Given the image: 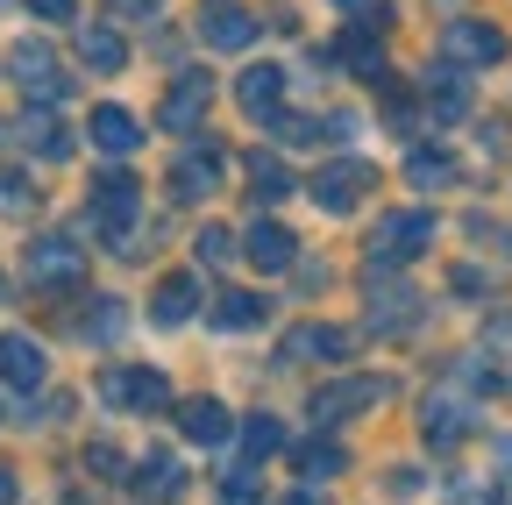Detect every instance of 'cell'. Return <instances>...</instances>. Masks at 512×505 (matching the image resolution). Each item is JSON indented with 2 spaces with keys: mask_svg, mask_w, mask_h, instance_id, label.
Segmentation results:
<instances>
[{
  "mask_svg": "<svg viewBox=\"0 0 512 505\" xmlns=\"http://www.w3.org/2000/svg\"><path fill=\"white\" fill-rule=\"evenodd\" d=\"M434 249V214L427 207H399V214H384L377 235H370V271H399L413 257H427Z\"/></svg>",
  "mask_w": 512,
  "mask_h": 505,
  "instance_id": "6da1fadb",
  "label": "cell"
},
{
  "mask_svg": "<svg viewBox=\"0 0 512 505\" xmlns=\"http://www.w3.org/2000/svg\"><path fill=\"white\" fill-rule=\"evenodd\" d=\"M306 193H313V207H328V214H356V207L377 193V164H363V157H328V164L306 178Z\"/></svg>",
  "mask_w": 512,
  "mask_h": 505,
  "instance_id": "7a4b0ae2",
  "label": "cell"
},
{
  "mask_svg": "<svg viewBox=\"0 0 512 505\" xmlns=\"http://www.w3.org/2000/svg\"><path fill=\"white\" fill-rule=\"evenodd\" d=\"M100 399H107V406H121V413H178L171 377H164V370H143V363L107 370V377H100Z\"/></svg>",
  "mask_w": 512,
  "mask_h": 505,
  "instance_id": "3957f363",
  "label": "cell"
},
{
  "mask_svg": "<svg viewBox=\"0 0 512 505\" xmlns=\"http://www.w3.org/2000/svg\"><path fill=\"white\" fill-rule=\"evenodd\" d=\"M384 392H392L384 377H335V385H320V392H313V406H306V413H313V427H320V434H335L342 420L370 413Z\"/></svg>",
  "mask_w": 512,
  "mask_h": 505,
  "instance_id": "277c9868",
  "label": "cell"
},
{
  "mask_svg": "<svg viewBox=\"0 0 512 505\" xmlns=\"http://www.w3.org/2000/svg\"><path fill=\"white\" fill-rule=\"evenodd\" d=\"M8 72H15V86L36 100V107H57L64 93H72V79L57 72V57H50V43L43 36H29V43H15V57H8Z\"/></svg>",
  "mask_w": 512,
  "mask_h": 505,
  "instance_id": "5b68a950",
  "label": "cell"
},
{
  "mask_svg": "<svg viewBox=\"0 0 512 505\" xmlns=\"http://www.w3.org/2000/svg\"><path fill=\"white\" fill-rule=\"evenodd\" d=\"M441 65H463V72L505 65V29L498 22H448L441 29Z\"/></svg>",
  "mask_w": 512,
  "mask_h": 505,
  "instance_id": "8992f818",
  "label": "cell"
},
{
  "mask_svg": "<svg viewBox=\"0 0 512 505\" xmlns=\"http://www.w3.org/2000/svg\"><path fill=\"white\" fill-rule=\"evenodd\" d=\"M22 264H29V285L36 292H64V285H79V271H86V257H79L72 235H36Z\"/></svg>",
  "mask_w": 512,
  "mask_h": 505,
  "instance_id": "52a82bcc",
  "label": "cell"
},
{
  "mask_svg": "<svg viewBox=\"0 0 512 505\" xmlns=\"http://www.w3.org/2000/svg\"><path fill=\"white\" fill-rule=\"evenodd\" d=\"M214 185H221V143L200 136V143H185L178 164H171V200H214Z\"/></svg>",
  "mask_w": 512,
  "mask_h": 505,
  "instance_id": "ba28073f",
  "label": "cell"
},
{
  "mask_svg": "<svg viewBox=\"0 0 512 505\" xmlns=\"http://www.w3.org/2000/svg\"><path fill=\"white\" fill-rule=\"evenodd\" d=\"M200 43L207 50H249V36H256V15L242 8V0H200Z\"/></svg>",
  "mask_w": 512,
  "mask_h": 505,
  "instance_id": "9c48e42d",
  "label": "cell"
},
{
  "mask_svg": "<svg viewBox=\"0 0 512 505\" xmlns=\"http://www.w3.org/2000/svg\"><path fill=\"white\" fill-rule=\"evenodd\" d=\"M136 200H143V185H136V171H128V164H107V171L93 178V193H86L93 221H107V228H128Z\"/></svg>",
  "mask_w": 512,
  "mask_h": 505,
  "instance_id": "30bf717a",
  "label": "cell"
},
{
  "mask_svg": "<svg viewBox=\"0 0 512 505\" xmlns=\"http://www.w3.org/2000/svg\"><path fill=\"white\" fill-rule=\"evenodd\" d=\"M413 313H420V292H406L399 271H370V328L399 335V328H413Z\"/></svg>",
  "mask_w": 512,
  "mask_h": 505,
  "instance_id": "8fae6325",
  "label": "cell"
},
{
  "mask_svg": "<svg viewBox=\"0 0 512 505\" xmlns=\"http://www.w3.org/2000/svg\"><path fill=\"white\" fill-rule=\"evenodd\" d=\"M207 100H214V79L207 72H178L171 93H164V107H157V121H164V129H200Z\"/></svg>",
  "mask_w": 512,
  "mask_h": 505,
  "instance_id": "7c38bea8",
  "label": "cell"
},
{
  "mask_svg": "<svg viewBox=\"0 0 512 505\" xmlns=\"http://www.w3.org/2000/svg\"><path fill=\"white\" fill-rule=\"evenodd\" d=\"M43 377H50V356H43L36 335H0V385L43 392Z\"/></svg>",
  "mask_w": 512,
  "mask_h": 505,
  "instance_id": "4fadbf2b",
  "label": "cell"
},
{
  "mask_svg": "<svg viewBox=\"0 0 512 505\" xmlns=\"http://www.w3.org/2000/svg\"><path fill=\"white\" fill-rule=\"evenodd\" d=\"M178 434L192 441V449H228L235 441V420L221 399H178Z\"/></svg>",
  "mask_w": 512,
  "mask_h": 505,
  "instance_id": "5bb4252c",
  "label": "cell"
},
{
  "mask_svg": "<svg viewBox=\"0 0 512 505\" xmlns=\"http://www.w3.org/2000/svg\"><path fill=\"white\" fill-rule=\"evenodd\" d=\"M242 249H249V264L264 271V278H278V271L299 264V235H292L285 221H256V228L242 235Z\"/></svg>",
  "mask_w": 512,
  "mask_h": 505,
  "instance_id": "9a60e30c",
  "label": "cell"
},
{
  "mask_svg": "<svg viewBox=\"0 0 512 505\" xmlns=\"http://www.w3.org/2000/svg\"><path fill=\"white\" fill-rule=\"evenodd\" d=\"M420 427H427V449H456V441L477 427V413H470V399H456V392H434V399L420 406Z\"/></svg>",
  "mask_w": 512,
  "mask_h": 505,
  "instance_id": "2e32d148",
  "label": "cell"
},
{
  "mask_svg": "<svg viewBox=\"0 0 512 505\" xmlns=\"http://www.w3.org/2000/svg\"><path fill=\"white\" fill-rule=\"evenodd\" d=\"M235 100H242L249 121H278V114H285V72H278V65H249L242 86H235Z\"/></svg>",
  "mask_w": 512,
  "mask_h": 505,
  "instance_id": "e0dca14e",
  "label": "cell"
},
{
  "mask_svg": "<svg viewBox=\"0 0 512 505\" xmlns=\"http://www.w3.org/2000/svg\"><path fill=\"white\" fill-rule=\"evenodd\" d=\"M86 136H93V150H107V157L121 164L128 150L143 143V121L128 114V107H114V100H107V107H93V121H86Z\"/></svg>",
  "mask_w": 512,
  "mask_h": 505,
  "instance_id": "ac0fdd59",
  "label": "cell"
},
{
  "mask_svg": "<svg viewBox=\"0 0 512 505\" xmlns=\"http://www.w3.org/2000/svg\"><path fill=\"white\" fill-rule=\"evenodd\" d=\"M192 313H200V278H192V271H171V278L150 292V321H157V328H185Z\"/></svg>",
  "mask_w": 512,
  "mask_h": 505,
  "instance_id": "d6986e66",
  "label": "cell"
},
{
  "mask_svg": "<svg viewBox=\"0 0 512 505\" xmlns=\"http://www.w3.org/2000/svg\"><path fill=\"white\" fill-rule=\"evenodd\" d=\"M136 491H143V498H157V505L185 498V470H178V456H171V449H150V456L136 463Z\"/></svg>",
  "mask_w": 512,
  "mask_h": 505,
  "instance_id": "ffe728a7",
  "label": "cell"
},
{
  "mask_svg": "<svg viewBox=\"0 0 512 505\" xmlns=\"http://www.w3.org/2000/svg\"><path fill=\"white\" fill-rule=\"evenodd\" d=\"M22 143H29L36 157H50V164H57V157H72V129H64L50 107H36V100H29V114H22Z\"/></svg>",
  "mask_w": 512,
  "mask_h": 505,
  "instance_id": "44dd1931",
  "label": "cell"
},
{
  "mask_svg": "<svg viewBox=\"0 0 512 505\" xmlns=\"http://www.w3.org/2000/svg\"><path fill=\"white\" fill-rule=\"evenodd\" d=\"M335 57H342V65L349 72H363V79H377L384 72V29H342V43H335Z\"/></svg>",
  "mask_w": 512,
  "mask_h": 505,
  "instance_id": "7402d4cb",
  "label": "cell"
},
{
  "mask_svg": "<svg viewBox=\"0 0 512 505\" xmlns=\"http://www.w3.org/2000/svg\"><path fill=\"white\" fill-rule=\"evenodd\" d=\"M79 65L100 72V79H114V72L128 65V43H121L114 29H86V36H79Z\"/></svg>",
  "mask_w": 512,
  "mask_h": 505,
  "instance_id": "603a6c76",
  "label": "cell"
},
{
  "mask_svg": "<svg viewBox=\"0 0 512 505\" xmlns=\"http://www.w3.org/2000/svg\"><path fill=\"white\" fill-rule=\"evenodd\" d=\"M356 349V335H342V328H292V342H285V356H320V363H342Z\"/></svg>",
  "mask_w": 512,
  "mask_h": 505,
  "instance_id": "cb8c5ba5",
  "label": "cell"
},
{
  "mask_svg": "<svg viewBox=\"0 0 512 505\" xmlns=\"http://www.w3.org/2000/svg\"><path fill=\"white\" fill-rule=\"evenodd\" d=\"M121 328H128V306H121V299H107V292L79 313V335H86V342H100V349H107V342H121Z\"/></svg>",
  "mask_w": 512,
  "mask_h": 505,
  "instance_id": "d4e9b609",
  "label": "cell"
},
{
  "mask_svg": "<svg viewBox=\"0 0 512 505\" xmlns=\"http://www.w3.org/2000/svg\"><path fill=\"white\" fill-rule=\"evenodd\" d=\"M256 321H271V306H264V292H221L214 299V328H256Z\"/></svg>",
  "mask_w": 512,
  "mask_h": 505,
  "instance_id": "484cf974",
  "label": "cell"
},
{
  "mask_svg": "<svg viewBox=\"0 0 512 505\" xmlns=\"http://www.w3.org/2000/svg\"><path fill=\"white\" fill-rule=\"evenodd\" d=\"M292 441H285V420H271V413H256L249 427H242V456L249 463H271V456H285Z\"/></svg>",
  "mask_w": 512,
  "mask_h": 505,
  "instance_id": "4316f807",
  "label": "cell"
},
{
  "mask_svg": "<svg viewBox=\"0 0 512 505\" xmlns=\"http://www.w3.org/2000/svg\"><path fill=\"white\" fill-rule=\"evenodd\" d=\"M292 463H299V477H306V484H320V477H342V470H349V456L335 449V441H299V449H292Z\"/></svg>",
  "mask_w": 512,
  "mask_h": 505,
  "instance_id": "83f0119b",
  "label": "cell"
},
{
  "mask_svg": "<svg viewBox=\"0 0 512 505\" xmlns=\"http://www.w3.org/2000/svg\"><path fill=\"white\" fill-rule=\"evenodd\" d=\"M427 107H434L441 121H463V114H470V86H463L456 72H427Z\"/></svg>",
  "mask_w": 512,
  "mask_h": 505,
  "instance_id": "f1b7e54d",
  "label": "cell"
},
{
  "mask_svg": "<svg viewBox=\"0 0 512 505\" xmlns=\"http://www.w3.org/2000/svg\"><path fill=\"white\" fill-rule=\"evenodd\" d=\"M249 185H256V200H285L292 193V171L271 150H249Z\"/></svg>",
  "mask_w": 512,
  "mask_h": 505,
  "instance_id": "f546056e",
  "label": "cell"
},
{
  "mask_svg": "<svg viewBox=\"0 0 512 505\" xmlns=\"http://www.w3.org/2000/svg\"><path fill=\"white\" fill-rule=\"evenodd\" d=\"M192 257H200L207 271H228V257H235V235H228V228H200V242H192Z\"/></svg>",
  "mask_w": 512,
  "mask_h": 505,
  "instance_id": "4dcf8cb0",
  "label": "cell"
},
{
  "mask_svg": "<svg viewBox=\"0 0 512 505\" xmlns=\"http://www.w3.org/2000/svg\"><path fill=\"white\" fill-rule=\"evenodd\" d=\"M406 178H413V185H448V178H456V164H448V157H427V150H413V157H406Z\"/></svg>",
  "mask_w": 512,
  "mask_h": 505,
  "instance_id": "1f68e13d",
  "label": "cell"
},
{
  "mask_svg": "<svg viewBox=\"0 0 512 505\" xmlns=\"http://www.w3.org/2000/svg\"><path fill=\"white\" fill-rule=\"evenodd\" d=\"M335 8L349 22H363V29H392V0H335Z\"/></svg>",
  "mask_w": 512,
  "mask_h": 505,
  "instance_id": "d6a6232c",
  "label": "cell"
},
{
  "mask_svg": "<svg viewBox=\"0 0 512 505\" xmlns=\"http://www.w3.org/2000/svg\"><path fill=\"white\" fill-rule=\"evenodd\" d=\"M22 207H36V185L29 178H0V214H22Z\"/></svg>",
  "mask_w": 512,
  "mask_h": 505,
  "instance_id": "836d02e7",
  "label": "cell"
},
{
  "mask_svg": "<svg viewBox=\"0 0 512 505\" xmlns=\"http://www.w3.org/2000/svg\"><path fill=\"white\" fill-rule=\"evenodd\" d=\"M86 470H93V477H107V484H114V477H121V456H114V449H107V441H93V449H86Z\"/></svg>",
  "mask_w": 512,
  "mask_h": 505,
  "instance_id": "e575fe53",
  "label": "cell"
},
{
  "mask_svg": "<svg viewBox=\"0 0 512 505\" xmlns=\"http://www.w3.org/2000/svg\"><path fill=\"white\" fill-rule=\"evenodd\" d=\"M29 8H36V22H72L79 0H29Z\"/></svg>",
  "mask_w": 512,
  "mask_h": 505,
  "instance_id": "d590c367",
  "label": "cell"
},
{
  "mask_svg": "<svg viewBox=\"0 0 512 505\" xmlns=\"http://www.w3.org/2000/svg\"><path fill=\"white\" fill-rule=\"evenodd\" d=\"M221 505H264V498H256L249 477H228V484H221Z\"/></svg>",
  "mask_w": 512,
  "mask_h": 505,
  "instance_id": "8d00e7d4",
  "label": "cell"
},
{
  "mask_svg": "<svg viewBox=\"0 0 512 505\" xmlns=\"http://www.w3.org/2000/svg\"><path fill=\"white\" fill-rule=\"evenodd\" d=\"M0 505H22V477L15 470H0Z\"/></svg>",
  "mask_w": 512,
  "mask_h": 505,
  "instance_id": "74e56055",
  "label": "cell"
},
{
  "mask_svg": "<svg viewBox=\"0 0 512 505\" xmlns=\"http://www.w3.org/2000/svg\"><path fill=\"white\" fill-rule=\"evenodd\" d=\"M114 8H121V15H157L164 0H114Z\"/></svg>",
  "mask_w": 512,
  "mask_h": 505,
  "instance_id": "f35d334b",
  "label": "cell"
},
{
  "mask_svg": "<svg viewBox=\"0 0 512 505\" xmlns=\"http://www.w3.org/2000/svg\"><path fill=\"white\" fill-rule=\"evenodd\" d=\"M463 505H512V484H491V498H463Z\"/></svg>",
  "mask_w": 512,
  "mask_h": 505,
  "instance_id": "ab89813d",
  "label": "cell"
},
{
  "mask_svg": "<svg viewBox=\"0 0 512 505\" xmlns=\"http://www.w3.org/2000/svg\"><path fill=\"white\" fill-rule=\"evenodd\" d=\"M285 505H328V491H313V484H306V491H292Z\"/></svg>",
  "mask_w": 512,
  "mask_h": 505,
  "instance_id": "60d3db41",
  "label": "cell"
},
{
  "mask_svg": "<svg viewBox=\"0 0 512 505\" xmlns=\"http://www.w3.org/2000/svg\"><path fill=\"white\" fill-rule=\"evenodd\" d=\"M505 456H512V441H505Z\"/></svg>",
  "mask_w": 512,
  "mask_h": 505,
  "instance_id": "b9f144b4",
  "label": "cell"
},
{
  "mask_svg": "<svg viewBox=\"0 0 512 505\" xmlns=\"http://www.w3.org/2000/svg\"><path fill=\"white\" fill-rule=\"evenodd\" d=\"M0 292H8V285H0Z\"/></svg>",
  "mask_w": 512,
  "mask_h": 505,
  "instance_id": "7bdbcfd3",
  "label": "cell"
}]
</instances>
